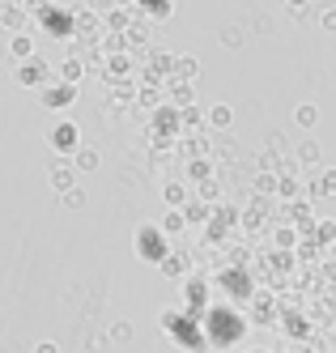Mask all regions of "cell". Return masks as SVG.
<instances>
[{
	"label": "cell",
	"mask_w": 336,
	"mask_h": 353,
	"mask_svg": "<svg viewBox=\"0 0 336 353\" xmlns=\"http://www.w3.org/2000/svg\"><path fill=\"white\" fill-rule=\"evenodd\" d=\"M98 52H102V56H115V52H123V34H111V30H102V43H98Z\"/></svg>",
	"instance_id": "cell-20"
},
{
	"label": "cell",
	"mask_w": 336,
	"mask_h": 353,
	"mask_svg": "<svg viewBox=\"0 0 336 353\" xmlns=\"http://www.w3.org/2000/svg\"><path fill=\"white\" fill-rule=\"evenodd\" d=\"M137 251H141L145 260H162V256H166V247H162V230H158V225H145V230L137 234Z\"/></svg>",
	"instance_id": "cell-6"
},
{
	"label": "cell",
	"mask_w": 336,
	"mask_h": 353,
	"mask_svg": "<svg viewBox=\"0 0 336 353\" xmlns=\"http://www.w3.org/2000/svg\"><path fill=\"white\" fill-rule=\"evenodd\" d=\"M209 170H213L209 162H192V179H200V174H209Z\"/></svg>",
	"instance_id": "cell-28"
},
{
	"label": "cell",
	"mask_w": 336,
	"mask_h": 353,
	"mask_svg": "<svg viewBox=\"0 0 336 353\" xmlns=\"http://www.w3.org/2000/svg\"><path fill=\"white\" fill-rule=\"evenodd\" d=\"M179 128H184V123H179V111L175 107H158V111H153V132H166V137H175Z\"/></svg>",
	"instance_id": "cell-8"
},
{
	"label": "cell",
	"mask_w": 336,
	"mask_h": 353,
	"mask_svg": "<svg viewBox=\"0 0 336 353\" xmlns=\"http://www.w3.org/2000/svg\"><path fill=\"white\" fill-rule=\"evenodd\" d=\"M64 205H68V209H81V205H86V196H81V188H72V192H64Z\"/></svg>",
	"instance_id": "cell-24"
},
{
	"label": "cell",
	"mask_w": 336,
	"mask_h": 353,
	"mask_svg": "<svg viewBox=\"0 0 336 353\" xmlns=\"http://www.w3.org/2000/svg\"><path fill=\"white\" fill-rule=\"evenodd\" d=\"M128 26H132V13L128 9H107V17H102V30H111V34H123Z\"/></svg>",
	"instance_id": "cell-10"
},
{
	"label": "cell",
	"mask_w": 336,
	"mask_h": 353,
	"mask_svg": "<svg viewBox=\"0 0 336 353\" xmlns=\"http://www.w3.org/2000/svg\"><path fill=\"white\" fill-rule=\"evenodd\" d=\"M39 103L43 107H68V103H77V85H64V81H51V85H43L39 90Z\"/></svg>",
	"instance_id": "cell-4"
},
{
	"label": "cell",
	"mask_w": 336,
	"mask_h": 353,
	"mask_svg": "<svg viewBox=\"0 0 336 353\" xmlns=\"http://www.w3.org/2000/svg\"><path fill=\"white\" fill-rule=\"evenodd\" d=\"M286 5H290L294 13H306V5H311V0H286Z\"/></svg>",
	"instance_id": "cell-29"
},
{
	"label": "cell",
	"mask_w": 336,
	"mask_h": 353,
	"mask_svg": "<svg viewBox=\"0 0 336 353\" xmlns=\"http://www.w3.org/2000/svg\"><path fill=\"white\" fill-rule=\"evenodd\" d=\"M72 158H77V170H98V149L77 145V149H72Z\"/></svg>",
	"instance_id": "cell-18"
},
{
	"label": "cell",
	"mask_w": 336,
	"mask_h": 353,
	"mask_svg": "<svg viewBox=\"0 0 336 353\" xmlns=\"http://www.w3.org/2000/svg\"><path fill=\"white\" fill-rule=\"evenodd\" d=\"M332 188H336V174H332V170H324V174H319V183H315V192H311V196H332Z\"/></svg>",
	"instance_id": "cell-22"
},
{
	"label": "cell",
	"mask_w": 336,
	"mask_h": 353,
	"mask_svg": "<svg viewBox=\"0 0 336 353\" xmlns=\"http://www.w3.org/2000/svg\"><path fill=\"white\" fill-rule=\"evenodd\" d=\"M86 60L81 56H64V64H60V81L64 85H81V77H86Z\"/></svg>",
	"instance_id": "cell-9"
},
{
	"label": "cell",
	"mask_w": 336,
	"mask_h": 353,
	"mask_svg": "<svg viewBox=\"0 0 336 353\" xmlns=\"http://www.w3.org/2000/svg\"><path fill=\"white\" fill-rule=\"evenodd\" d=\"M17 81H21V85H30V90H43V85L56 81V72H51L39 56H30V60H21V64H17Z\"/></svg>",
	"instance_id": "cell-3"
},
{
	"label": "cell",
	"mask_w": 336,
	"mask_h": 353,
	"mask_svg": "<svg viewBox=\"0 0 336 353\" xmlns=\"http://www.w3.org/2000/svg\"><path fill=\"white\" fill-rule=\"evenodd\" d=\"M9 56H13L17 64H21V60H30V56H34V43H30V34H13V39H9Z\"/></svg>",
	"instance_id": "cell-12"
},
{
	"label": "cell",
	"mask_w": 336,
	"mask_h": 353,
	"mask_svg": "<svg viewBox=\"0 0 336 353\" xmlns=\"http://www.w3.org/2000/svg\"><path fill=\"white\" fill-rule=\"evenodd\" d=\"M26 26H30V13H26L21 5H13V0H5V5H0V30L26 34Z\"/></svg>",
	"instance_id": "cell-5"
},
{
	"label": "cell",
	"mask_w": 336,
	"mask_h": 353,
	"mask_svg": "<svg viewBox=\"0 0 336 353\" xmlns=\"http://www.w3.org/2000/svg\"><path fill=\"white\" fill-rule=\"evenodd\" d=\"M315 119H319V107H311V103H302V107L294 111V123H298V128H315Z\"/></svg>",
	"instance_id": "cell-19"
},
{
	"label": "cell",
	"mask_w": 336,
	"mask_h": 353,
	"mask_svg": "<svg viewBox=\"0 0 336 353\" xmlns=\"http://www.w3.org/2000/svg\"><path fill=\"white\" fill-rule=\"evenodd\" d=\"M51 188H56L60 196H64V192H72V166H64V162L51 166Z\"/></svg>",
	"instance_id": "cell-15"
},
{
	"label": "cell",
	"mask_w": 336,
	"mask_h": 353,
	"mask_svg": "<svg viewBox=\"0 0 336 353\" xmlns=\"http://www.w3.org/2000/svg\"><path fill=\"white\" fill-rule=\"evenodd\" d=\"M128 5H132V0H111V9H128Z\"/></svg>",
	"instance_id": "cell-30"
},
{
	"label": "cell",
	"mask_w": 336,
	"mask_h": 353,
	"mask_svg": "<svg viewBox=\"0 0 336 353\" xmlns=\"http://www.w3.org/2000/svg\"><path fill=\"white\" fill-rule=\"evenodd\" d=\"M170 103H175V111L192 107V81H175L170 77Z\"/></svg>",
	"instance_id": "cell-13"
},
{
	"label": "cell",
	"mask_w": 336,
	"mask_h": 353,
	"mask_svg": "<svg viewBox=\"0 0 336 353\" xmlns=\"http://www.w3.org/2000/svg\"><path fill=\"white\" fill-rule=\"evenodd\" d=\"M128 13H132V21H166L170 13H175V0H132L128 5Z\"/></svg>",
	"instance_id": "cell-2"
},
{
	"label": "cell",
	"mask_w": 336,
	"mask_h": 353,
	"mask_svg": "<svg viewBox=\"0 0 336 353\" xmlns=\"http://www.w3.org/2000/svg\"><path fill=\"white\" fill-rule=\"evenodd\" d=\"M166 230H184V213H170V217L162 221V234H166Z\"/></svg>",
	"instance_id": "cell-26"
},
{
	"label": "cell",
	"mask_w": 336,
	"mask_h": 353,
	"mask_svg": "<svg viewBox=\"0 0 336 353\" xmlns=\"http://www.w3.org/2000/svg\"><path fill=\"white\" fill-rule=\"evenodd\" d=\"M34 13H39L43 30H47L51 39H72V9H64L60 0H47V5H39Z\"/></svg>",
	"instance_id": "cell-1"
},
{
	"label": "cell",
	"mask_w": 336,
	"mask_h": 353,
	"mask_svg": "<svg viewBox=\"0 0 336 353\" xmlns=\"http://www.w3.org/2000/svg\"><path fill=\"white\" fill-rule=\"evenodd\" d=\"M294 158H298L302 166H315V162L324 158V149H319L315 141H302V145H298V154H294Z\"/></svg>",
	"instance_id": "cell-17"
},
{
	"label": "cell",
	"mask_w": 336,
	"mask_h": 353,
	"mask_svg": "<svg viewBox=\"0 0 336 353\" xmlns=\"http://www.w3.org/2000/svg\"><path fill=\"white\" fill-rule=\"evenodd\" d=\"M132 103H141L145 111H158V107H162V90H158V85H145V90L132 94Z\"/></svg>",
	"instance_id": "cell-16"
},
{
	"label": "cell",
	"mask_w": 336,
	"mask_h": 353,
	"mask_svg": "<svg viewBox=\"0 0 336 353\" xmlns=\"http://www.w3.org/2000/svg\"><path fill=\"white\" fill-rule=\"evenodd\" d=\"M319 26H324V30H336V9H324V13H319Z\"/></svg>",
	"instance_id": "cell-27"
},
{
	"label": "cell",
	"mask_w": 336,
	"mask_h": 353,
	"mask_svg": "<svg viewBox=\"0 0 336 353\" xmlns=\"http://www.w3.org/2000/svg\"><path fill=\"white\" fill-rule=\"evenodd\" d=\"M217 39H221V47H239V43H243V30H239V26H226Z\"/></svg>",
	"instance_id": "cell-23"
},
{
	"label": "cell",
	"mask_w": 336,
	"mask_h": 353,
	"mask_svg": "<svg viewBox=\"0 0 336 353\" xmlns=\"http://www.w3.org/2000/svg\"><path fill=\"white\" fill-rule=\"evenodd\" d=\"M255 192H277V174H260V179H255Z\"/></svg>",
	"instance_id": "cell-25"
},
{
	"label": "cell",
	"mask_w": 336,
	"mask_h": 353,
	"mask_svg": "<svg viewBox=\"0 0 336 353\" xmlns=\"http://www.w3.org/2000/svg\"><path fill=\"white\" fill-rule=\"evenodd\" d=\"M230 119H235V111H230L226 103L209 107V115H204V123H209V128H217V132H226V128H230Z\"/></svg>",
	"instance_id": "cell-11"
},
{
	"label": "cell",
	"mask_w": 336,
	"mask_h": 353,
	"mask_svg": "<svg viewBox=\"0 0 336 353\" xmlns=\"http://www.w3.org/2000/svg\"><path fill=\"white\" fill-rule=\"evenodd\" d=\"M170 205H188V188L184 183H166V192H162Z\"/></svg>",
	"instance_id": "cell-21"
},
{
	"label": "cell",
	"mask_w": 336,
	"mask_h": 353,
	"mask_svg": "<svg viewBox=\"0 0 336 353\" xmlns=\"http://www.w3.org/2000/svg\"><path fill=\"white\" fill-rule=\"evenodd\" d=\"M107 77H132V56L128 52H115L107 60Z\"/></svg>",
	"instance_id": "cell-14"
},
{
	"label": "cell",
	"mask_w": 336,
	"mask_h": 353,
	"mask_svg": "<svg viewBox=\"0 0 336 353\" xmlns=\"http://www.w3.org/2000/svg\"><path fill=\"white\" fill-rule=\"evenodd\" d=\"M81 145V137H77V123H56V128H51V149H56V154H72V149Z\"/></svg>",
	"instance_id": "cell-7"
}]
</instances>
